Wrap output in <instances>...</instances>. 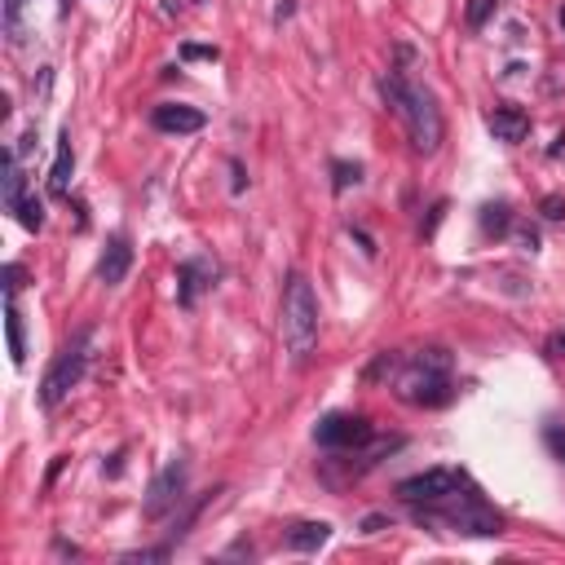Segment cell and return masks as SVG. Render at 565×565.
I'll return each mask as SVG.
<instances>
[{"label": "cell", "instance_id": "6da1fadb", "mask_svg": "<svg viewBox=\"0 0 565 565\" xmlns=\"http://www.w3.org/2000/svg\"><path fill=\"white\" fill-rule=\"evenodd\" d=\"M380 93H384V107L407 124V137L420 155H438L442 137H447V124H442V111H438V98L420 85H411L402 71H389L380 80Z\"/></svg>", "mask_w": 565, "mask_h": 565}, {"label": "cell", "instance_id": "7a4b0ae2", "mask_svg": "<svg viewBox=\"0 0 565 565\" xmlns=\"http://www.w3.org/2000/svg\"><path fill=\"white\" fill-rule=\"evenodd\" d=\"M455 358L451 349H442V344H429V349H420L407 367H402V375H398V384H393V393L407 402V407H424V411H433V407H447L455 398Z\"/></svg>", "mask_w": 565, "mask_h": 565}, {"label": "cell", "instance_id": "3957f363", "mask_svg": "<svg viewBox=\"0 0 565 565\" xmlns=\"http://www.w3.org/2000/svg\"><path fill=\"white\" fill-rule=\"evenodd\" d=\"M283 344L296 367H305L319 349V296L301 270H292L283 283Z\"/></svg>", "mask_w": 565, "mask_h": 565}, {"label": "cell", "instance_id": "277c9868", "mask_svg": "<svg viewBox=\"0 0 565 565\" xmlns=\"http://www.w3.org/2000/svg\"><path fill=\"white\" fill-rule=\"evenodd\" d=\"M420 508H424L420 517L451 526L455 535L495 539V535L504 530V517H499V513H495L486 499H477V495H451V499H438V504H420Z\"/></svg>", "mask_w": 565, "mask_h": 565}, {"label": "cell", "instance_id": "5b68a950", "mask_svg": "<svg viewBox=\"0 0 565 565\" xmlns=\"http://www.w3.org/2000/svg\"><path fill=\"white\" fill-rule=\"evenodd\" d=\"M93 349V327H85V332H76V336L62 344V353L49 362V371H44V380H40V407H58L80 380H85V371H89V353Z\"/></svg>", "mask_w": 565, "mask_h": 565}, {"label": "cell", "instance_id": "8992f818", "mask_svg": "<svg viewBox=\"0 0 565 565\" xmlns=\"http://www.w3.org/2000/svg\"><path fill=\"white\" fill-rule=\"evenodd\" d=\"M464 486H468V472L442 464V468H424V472H416V477H402V481H398V499L411 504V508H420V504L451 499V495H459Z\"/></svg>", "mask_w": 565, "mask_h": 565}, {"label": "cell", "instance_id": "52a82bcc", "mask_svg": "<svg viewBox=\"0 0 565 565\" xmlns=\"http://www.w3.org/2000/svg\"><path fill=\"white\" fill-rule=\"evenodd\" d=\"M371 438H375L371 420H367V416H349V411H332V416H323V420H319V429H314V442H319L323 451H336V455L362 451Z\"/></svg>", "mask_w": 565, "mask_h": 565}, {"label": "cell", "instance_id": "ba28073f", "mask_svg": "<svg viewBox=\"0 0 565 565\" xmlns=\"http://www.w3.org/2000/svg\"><path fill=\"white\" fill-rule=\"evenodd\" d=\"M182 499H186V459H168V464L155 472V481H150V490H146L141 513H146L150 521H159V517H164V513H173Z\"/></svg>", "mask_w": 565, "mask_h": 565}, {"label": "cell", "instance_id": "9c48e42d", "mask_svg": "<svg viewBox=\"0 0 565 565\" xmlns=\"http://www.w3.org/2000/svg\"><path fill=\"white\" fill-rule=\"evenodd\" d=\"M217 274H222L217 261H208V256H186V261L177 265V305H182V310H195L199 296L217 287Z\"/></svg>", "mask_w": 565, "mask_h": 565}, {"label": "cell", "instance_id": "30bf717a", "mask_svg": "<svg viewBox=\"0 0 565 565\" xmlns=\"http://www.w3.org/2000/svg\"><path fill=\"white\" fill-rule=\"evenodd\" d=\"M208 124V115L199 111V107H182V102H159L155 111H150V128L155 133H199Z\"/></svg>", "mask_w": 565, "mask_h": 565}, {"label": "cell", "instance_id": "8fae6325", "mask_svg": "<svg viewBox=\"0 0 565 565\" xmlns=\"http://www.w3.org/2000/svg\"><path fill=\"white\" fill-rule=\"evenodd\" d=\"M128 270H133V243H128V234H111V243H107V252L98 261V278L107 287H119L128 278Z\"/></svg>", "mask_w": 565, "mask_h": 565}, {"label": "cell", "instance_id": "7c38bea8", "mask_svg": "<svg viewBox=\"0 0 565 565\" xmlns=\"http://www.w3.org/2000/svg\"><path fill=\"white\" fill-rule=\"evenodd\" d=\"M486 128L495 133V141L517 146V141H526V133H530V115L521 111V107H495V111L486 115Z\"/></svg>", "mask_w": 565, "mask_h": 565}, {"label": "cell", "instance_id": "4fadbf2b", "mask_svg": "<svg viewBox=\"0 0 565 565\" xmlns=\"http://www.w3.org/2000/svg\"><path fill=\"white\" fill-rule=\"evenodd\" d=\"M71 168H76L71 128H62V137H58V155H53V168H49V190H53V195H67V190H71Z\"/></svg>", "mask_w": 565, "mask_h": 565}, {"label": "cell", "instance_id": "5bb4252c", "mask_svg": "<svg viewBox=\"0 0 565 565\" xmlns=\"http://www.w3.org/2000/svg\"><path fill=\"white\" fill-rule=\"evenodd\" d=\"M327 539H332V526H327V521H296V526L287 530L283 544H287L292 553H319Z\"/></svg>", "mask_w": 565, "mask_h": 565}, {"label": "cell", "instance_id": "9a60e30c", "mask_svg": "<svg viewBox=\"0 0 565 565\" xmlns=\"http://www.w3.org/2000/svg\"><path fill=\"white\" fill-rule=\"evenodd\" d=\"M27 204V177H22V159L13 150H4V213H18Z\"/></svg>", "mask_w": 565, "mask_h": 565}, {"label": "cell", "instance_id": "2e32d148", "mask_svg": "<svg viewBox=\"0 0 565 565\" xmlns=\"http://www.w3.org/2000/svg\"><path fill=\"white\" fill-rule=\"evenodd\" d=\"M4 327H9V353H13V367H22L27 362V336H22V314H18V305H13V296L4 301Z\"/></svg>", "mask_w": 565, "mask_h": 565}, {"label": "cell", "instance_id": "e0dca14e", "mask_svg": "<svg viewBox=\"0 0 565 565\" xmlns=\"http://www.w3.org/2000/svg\"><path fill=\"white\" fill-rule=\"evenodd\" d=\"M508 230H513V208H508V204H486V208H481V234L504 238Z\"/></svg>", "mask_w": 565, "mask_h": 565}, {"label": "cell", "instance_id": "ac0fdd59", "mask_svg": "<svg viewBox=\"0 0 565 565\" xmlns=\"http://www.w3.org/2000/svg\"><path fill=\"white\" fill-rule=\"evenodd\" d=\"M22 9H27V0H4V36H9V44H22Z\"/></svg>", "mask_w": 565, "mask_h": 565}, {"label": "cell", "instance_id": "d6986e66", "mask_svg": "<svg viewBox=\"0 0 565 565\" xmlns=\"http://www.w3.org/2000/svg\"><path fill=\"white\" fill-rule=\"evenodd\" d=\"M495 4H499V0H468V9H464V22H468L472 31H481V27L490 22Z\"/></svg>", "mask_w": 565, "mask_h": 565}, {"label": "cell", "instance_id": "ffe728a7", "mask_svg": "<svg viewBox=\"0 0 565 565\" xmlns=\"http://www.w3.org/2000/svg\"><path fill=\"white\" fill-rule=\"evenodd\" d=\"M332 173H336V182H332V190H336V195H344L349 186H358V182H362V168H358V164H344V159L332 164Z\"/></svg>", "mask_w": 565, "mask_h": 565}, {"label": "cell", "instance_id": "44dd1931", "mask_svg": "<svg viewBox=\"0 0 565 565\" xmlns=\"http://www.w3.org/2000/svg\"><path fill=\"white\" fill-rule=\"evenodd\" d=\"M18 222L31 230V234H36V230H44V204H40L36 195H27V204L18 208Z\"/></svg>", "mask_w": 565, "mask_h": 565}, {"label": "cell", "instance_id": "7402d4cb", "mask_svg": "<svg viewBox=\"0 0 565 565\" xmlns=\"http://www.w3.org/2000/svg\"><path fill=\"white\" fill-rule=\"evenodd\" d=\"M182 58H186V62H217L222 49H217V44H182Z\"/></svg>", "mask_w": 565, "mask_h": 565}, {"label": "cell", "instance_id": "603a6c76", "mask_svg": "<svg viewBox=\"0 0 565 565\" xmlns=\"http://www.w3.org/2000/svg\"><path fill=\"white\" fill-rule=\"evenodd\" d=\"M393 367H398V353H393V349H384V353H380V358L362 371V375H367V380H380V375H384V371H393Z\"/></svg>", "mask_w": 565, "mask_h": 565}, {"label": "cell", "instance_id": "cb8c5ba5", "mask_svg": "<svg viewBox=\"0 0 565 565\" xmlns=\"http://www.w3.org/2000/svg\"><path fill=\"white\" fill-rule=\"evenodd\" d=\"M539 213H544V222H565V199L561 195H544Z\"/></svg>", "mask_w": 565, "mask_h": 565}, {"label": "cell", "instance_id": "d4e9b609", "mask_svg": "<svg viewBox=\"0 0 565 565\" xmlns=\"http://www.w3.org/2000/svg\"><path fill=\"white\" fill-rule=\"evenodd\" d=\"M173 557V544H164V548H141V553H128L124 561H168Z\"/></svg>", "mask_w": 565, "mask_h": 565}, {"label": "cell", "instance_id": "484cf974", "mask_svg": "<svg viewBox=\"0 0 565 565\" xmlns=\"http://www.w3.org/2000/svg\"><path fill=\"white\" fill-rule=\"evenodd\" d=\"M544 442H548V451L557 455V459H565V429H557V424H553V429L544 433Z\"/></svg>", "mask_w": 565, "mask_h": 565}, {"label": "cell", "instance_id": "4316f807", "mask_svg": "<svg viewBox=\"0 0 565 565\" xmlns=\"http://www.w3.org/2000/svg\"><path fill=\"white\" fill-rule=\"evenodd\" d=\"M517 243H521V252H539V230L521 226V230H517Z\"/></svg>", "mask_w": 565, "mask_h": 565}, {"label": "cell", "instance_id": "83f0119b", "mask_svg": "<svg viewBox=\"0 0 565 565\" xmlns=\"http://www.w3.org/2000/svg\"><path fill=\"white\" fill-rule=\"evenodd\" d=\"M380 530H389V517H384V513H371V517H362V535H380Z\"/></svg>", "mask_w": 565, "mask_h": 565}, {"label": "cell", "instance_id": "f1b7e54d", "mask_svg": "<svg viewBox=\"0 0 565 565\" xmlns=\"http://www.w3.org/2000/svg\"><path fill=\"white\" fill-rule=\"evenodd\" d=\"M548 353H553V358H565V327H557V332L548 336Z\"/></svg>", "mask_w": 565, "mask_h": 565}, {"label": "cell", "instance_id": "f546056e", "mask_svg": "<svg viewBox=\"0 0 565 565\" xmlns=\"http://www.w3.org/2000/svg\"><path fill=\"white\" fill-rule=\"evenodd\" d=\"M230 173H234L230 190H234V195H243V186H247V182H243V164H238V159H230Z\"/></svg>", "mask_w": 565, "mask_h": 565}, {"label": "cell", "instance_id": "4dcf8cb0", "mask_svg": "<svg viewBox=\"0 0 565 565\" xmlns=\"http://www.w3.org/2000/svg\"><path fill=\"white\" fill-rule=\"evenodd\" d=\"M296 13V0H278V9H274V18L283 22V18H292Z\"/></svg>", "mask_w": 565, "mask_h": 565}, {"label": "cell", "instance_id": "1f68e13d", "mask_svg": "<svg viewBox=\"0 0 565 565\" xmlns=\"http://www.w3.org/2000/svg\"><path fill=\"white\" fill-rule=\"evenodd\" d=\"M557 18H561V27H565V4H561V13H557Z\"/></svg>", "mask_w": 565, "mask_h": 565}]
</instances>
